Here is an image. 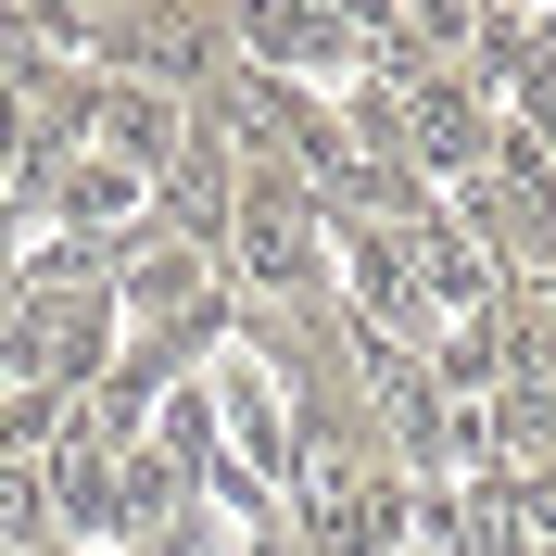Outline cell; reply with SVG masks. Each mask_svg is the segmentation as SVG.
Masks as SVG:
<instances>
[]
</instances>
